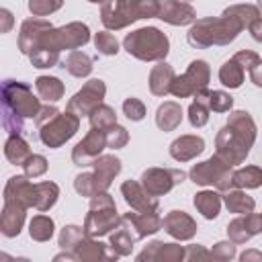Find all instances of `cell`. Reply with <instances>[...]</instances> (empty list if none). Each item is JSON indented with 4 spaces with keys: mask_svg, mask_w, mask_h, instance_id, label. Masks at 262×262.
Instances as JSON below:
<instances>
[{
    "mask_svg": "<svg viewBox=\"0 0 262 262\" xmlns=\"http://www.w3.org/2000/svg\"><path fill=\"white\" fill-rule=\"evenodd\" d=\"M256 141V123L248 111H233L215 137V156L231 168L246 162Z\"/></svg>",
    "mask_w": 262,
    "mask_h": 262,
    "instance_id": "6da1fadb",
    "label": "cell"
},
{
    "mask_svg": "<svg viewBox=\"0 0 262 262\" xmlns=\"http://www.w3.org/2000/svg\"><path fill=\"white\" fill-rule=\"evenodd\" d=\"M242 31V25L231 16H205L192 23L186 39L194 49H207L211 45H229Z\"/></svg>",
    "mask_w": 262,
    "mask_h": 262,
    "instance_id": "7a4b0ae2",
    "label": "cell"
},
{
    "mask_svg": "<svg viewBox=\"0 0 262 262\" xmlns=\"http://www.w3.org/2000/svg\"><path fill=\"white\" fill-rule=\"evenodd\" d=\"M158 0H104L100 20L108 31H119L141 18H156Z\"/></svg>",
    "mask_w": 262,
    "mask_h": 262,
    "instance_id": "3957f363",
    "label": "cell"
},
{
    "mask_svg": "<svg viewBox=\"0 0 262 262\" xmlns=\"http://www.w3.org/2000/svg\"><path fill=\"white\" fill-rule=\"evenodd\" d=\"M123 49L139 61H162L170 51V39L158 27H141L125 35Z\"/></svg>",
    "mask_w": 262,
    "mask_h": 262,
    "instance_id": "277c9868",
    "label": "cell"
},
{
    "mask_svg": "<svg viewBox=\"0 0 262 262\" xmlns=\"http://www.w3.org/2000/svg\"><path fill=\"white\" fill-rule=\"evenodd\" d=\"M119 223V215H117V205L115 199L106 192L100 190L94 196H90V209L86 213L84 219V233L88 237H102L106 233H111Z\"/></svg>",
    "mask_w": 262,
    "mask_h": 262,
    "instance_id": "5b68a950",
    "label": "cell"
},
{
    "mask_svg": "<svg viewBox=\"0 0 262 262\" xmlns=\"http://www.w3.org/2000/svg\"><path fill=\"white\" fill-rule=\"evenodd\" d=\"M0 102L20 119H35V115L41 108V102L37 96H33V90L25 82L16 80H6L0 86Z\"/></svg>",
    "mask_w": 262,
    "mask_h": 262,
    "instance_id": "8992f818",
    "label": "cell"
},
{
    "mask_svg": "<svg viewBox=\"0 0 262 262\" xmlns=\"http://www.w3.org/2000/svg\"><path fill=\"white\" fill-rule=\"evenodd\" d=\"M231 172L233 168L229 164L217 156H211L209 160L194 164L188 172V178L199 186H215L217 190L225 192L231 188Z\"/></svg>",
    "mask_w": 262,
    "mask_h": 262,
    "instance_id": "52a82bcc",
    "label": "cell"
},
{
    "mask_svg": "<svg viewBox=\"0 0 262 262\" xmlns=\"http://www.w3.org/2000/svg\"><path fill=\"white\" fill-rule=\"evenodd\" d=\"M78 129H80V117H76L70 111L57 113L49 121L39 125V139L43 145L55 149L61 147L68 139H72L78 133Z\"/></svg>",
    "mask_w": 262,
    "mask_h": 262,
    "instance_id": "ba28073f",
    "label": "cell"
},
{
    "mask_svg": "<svg viewBox=\"0 0 262 262\" xmlns=\"http://www.w3.org/2000/svg\"><path fill=\"white\" fill-rule=\"evenodd\" d=\"M209 78H211L209 63L205 59H194L188 63V68L182 76H174V80L170 84V94H174L176 98L194 96L196 92L207 88Z\"/></svg>",
    "mask_w": 262,
    "mask_h": 262,
    "instance_id": "9c48e42d",
    "label": "cell"
},
{
    "mask_svg": "<svg viewBox=\"0 0 262 262\" xmlns=\"http://www.w3.org/2000/svg\"><path fill=\"white\" fill-rule=\"evenodd\" d=\"M186 174L178 168H147L141 172V186L145 188L147 194L151 196H162L168 194L176 184L184 182Z\"/></svg>",
    "mask_w": 262,
    "mask_h": 262,
    "instance_id": "30bf717a",
    "label": "cell"
},
{
    "mask_svg": "<svg viewBox=\"0 0 262 262\" xmlns=\"http://www.w3.org/2000/svg\"><path fill=\"white\" fill-rule=\"evenodd\" d=\"M106 94V84L100 78L88 80L70 100H68V111L74 113L76 117H88L92 108H96Z\"/></svg>",
    "mask_w": 262,
    "mask_h": 262,
    "instance_id": "8fae6325",
    "label": "cell"
},
{
    "mask_svg": "<svg viewBox=\"0 0 262 262\" xmlns=\"http://www.w3.org/2000/svg\"><path fill=\"white\" fill-rule=\"evenodd\" d=\"M119 223L129 231L135 242L162 229V217L158 215V211H129L119 217Z\"/></svg>",
    "mask_w": 262,
    "mask_h": 262,
    "instance_id": "7c38bea8",
    "label": "cell"
},
{
    "mask_svg": "<svg viewBox=\"0 0 262 262\" xmlns=\"http://www.w3.org/2000/svg\"><path fill=\"white\" fill-rule=\"evenodd\" d=\"M106 147V139H104V131L90 127V131L86 133V137L82 141L76 143V147L72 149V162L80 168H86L92 164L94 158H98L102 154V149Z\"/></svg>",
    "mask_w": 262,
    "mask_h": 262,
    "instance_id": "4fadbf2b",
    "label": "cell"
},
{
    "mask_svg": "<svg viewBox=\"0 0 262 262\" xmlns=\"http://www.w3.org/2000/svg\"><path fill=\"white\" fill-rule=\"evenodd\" d=\"M156 18L172 25V27H184L192 25L196 20V10L182 0H158V14Z\"/></svg>",
    "mask_w": 262,
    "mask_h": 262,
    "instance_id": "5bb4252c",
    "label": "cell"
},
{
    "mask_svg": "<svg viewBox=\"0 0 262 262\" xmlns=\"http://www.w3.org/2000/svg\"><path fill=\"white\" fill-rule=\"evenodd\" d=\"M262 231V217L260 213H248V215H237L233 221L227 223V237L237 246L250 242L254 235Z\"/></svg>",
    "mask_w": 262,
    "mask_h": 262,
    "instance_id": "9a60e30c",
    "label": "cell"
},
{
    "mask_svg": "<svg viewBox=\"0 0 262 262\" xmlns=\"http://www.w3.org/2000/svg\"><path fill=\"white\" fill-rule=\"evenodd\" d=\"M162 227L170 237L178 242H188L196 233V221L186 211H170L162 219Z\"/></svg>",
    "mask_w": 262,
    "mask_h": 262,
    "instance_id": "2e32d148",
    "label": "cell"
},
{
    "mask_svg": "<svg viewBox=\"0 0 262 262\" xmlns=\"http://www.w3.org/2000/svg\"><path fill=\"white\" fill-rule=\"evenodd\" d=\"M72 254L80 262H98V260H117L119 258L113 250H108L106 244L98 242V237H88V235H84L72 248Z\"/></svg>",
    "mask_w": 262,
    "mask_h": 262,
    "instance_id": "e0dca14e",
    "label": "cell"
},
{
    "mask_svg": "<svg viewBox=\"0 0 262 262\" xmlns=\"http://www.w3.org/2000/svg\"><path fill=\"white\" fill-rule=\"evenodd\" d=\"M90 166L94 168L92 170V176L96 180L98 192L100 190H108V186L113 184L115 176H119V172H121V160L117 156H113V154H104V156L100 154L98 158L92 160Z\"/></svg>",
    "mask_w": 262,
    "mask_h": 262,
    "instance_id": "ac0fdd59",
    "label": "cell"
},
{
    "mask_svg": "<svg viewBox=\"0 0 262 262\" xmlns=\"http://www.w3.org/2000/svg\"><path fill=\"white\" fill-rule=\"evenodd\" d=\"M121 194L133 211H158V196L147 194L137 180H125L121 184Z\"/></svg>",
    "mask_w": 262,
    "mask_h": 262,
    "instance_id": "d6986e66",
    "label": "cell"
},
{
    "mask_svg": "<svg viewBox=\"0 0 262 262\" xmlns=\"http://www.w3.org/2000/svg\"><path fill=\"white\" fill-rule=\"evenodd\" d=\"M137 260H156V262H182L184 260V246L180 244H166V242H151L145 246L143 252L137 254Z\"/></svg>",
    "mask_w": 262,
    "mask_h": 262,
    "instance_id": "ffe728a7",
    "label": "cell"
},
{
    "mask_svg": "<svg viewBox=\"0 0 262 262\" xmlns=\"http://www.w3.org/2000/svg\"><path fill=\"white\" fill-rule=\"evenodd\" d=\"M33 186L29 182V176L18 174V176H10L6 186H4V203H16L25 209L33 207Z\"/></svg>",
    "mask_w": 262,
    "mask_h": 262,
    "instance_id": "44dd1931",
    "label": "cell"
},
{
    "mask_svg": "<svg viewBox=\"0 0 262 262\" xmlns=\"http://www.w3.org/2000/svg\"><path fill=\"white\" fill-rule=\"evenodd\" d=\"M205 149V139L201 135H180L170 143V156L176 162H190Z\"/></svg>",
    "mask_w": 262,
    "mask_h": 262,
    "instance_id": "7402d4cb",
    "label": "cell"
},
{
    "mask_svg": "<svg viewBox=\"0 0 262 262\" xmlns=\"http://www.w3.org/2000/svg\"><path fill=\"white\" fill-rule=\"evenodd\" d=\"M51 27H53V25H51L49 20L41 18V16H33V18L23 20L20 33H18V49H20V53L29 55L31 47L35 45V41H37L45 31H49Z\"/></svg>",
    "mask_w": 262,
    "mask_h": 262,
    "instance_id": "603a6c76",
    "label": "cell"
},
{
    "mask_svg": "<svg viewBox=\"0 0 262 262\" xmlns=\"http://www.w3.org/2000/svg\"><path fill=\"white\" fill-rule=\"evenodd\" d=\"M27 209L16 203H4L0 211V233L6 237H16L25 225Z\"/></svg>",
    "mask_w": 262,
    "mask_h": 262,
    "instance_id": "cb8c5ba5",
    "label": "cell"
},
{
    "mask_svg": "<svg viewBox=\"0 0 262 262\" xmlns=\"http://www.w3.org/2000/svg\"><path fill=\"white\" fill-rule=\"evenodd\" d=\"M174 68L166 63L164 59L158 61L149 72V92L154 96H166L170 94V84L174 80Z\"/></svg>",
    "mask_w": 262,
    "mask_h": 262,
    "instance_id": "d4e9b609",
    "label": "cell"
},
{
    "mask_svg": "<svg viewBox=\"0 0 262 262\" xmlns=\"http://www.w3.org/2000/svg\"><path fill=\"white\" fill-rule=\"evenodd\" d=\"M57 196H59V186L55 182H49V180L37 182L33 186V209L45 213L57 203Z\"/></svg>",
    "mask_w": 262,
    "mask_h": 262,
    "instance_id": "484cf974",
    "label": "cell"
},
{
    "mask_svg": "<svg viewBox=\"0 0 262 262\" xmlns=\"http://www.w3.org/2000/svg\"><path fill=\"white\" fill-rule=\"evenodd\" d=\"M182 123V106L174 100H166L156 111V125L162 131H174Z\"/></svg>",
    "mask_w": 262,
    "mask_h": 262,
    "instance_id": "4316f807",
    "label": "cell"
},
{
    "mask_svg": "<svg viewBox=\"0 0 262 262\" xmlns=\"http://www.w3.org/2000/svg\"><path fill=\"white\" fill-rule=\"evenodd\" d=\"M223 203H225L227 211L229 213H235V215H248V213H252L256 209V201L250 194H246V190H242V188H229V190H225Z\"/></svg>",
    "mask_w": 262,
    "mask_h": 262,
    "instance_id": "83f0119b",
    "label": "cell"
},
{
    "mask_svg": "<svg viewBox=\"0 0 262 262\" xmlns=\"http://www.w3.org/2000/svg\"><path fill=\"white\" fill-rule=\"evenodd\" d=\"M35 88H37L39 98L45 100V102H57L66 94L63 82L59 78H55V76H39L35 80Z\"/></svg>",
    "mask_w": 262,
    "mask_h": 262,
    "instance_id": "f1b7e54d",
    "label": "cell"
},
{
    "mask_svg": "<svg viewBox=\"0 0 262 262\" xmlns=\"http://www.w3.org/2000/svg\"><path fill=\"white\" fill-rule=\"evenodd\" d=\"M192 205L205 219H215L221 211V194L215 190H201L194 194Z\"/></svg>",
    "mask_w": 262,
    "mask_h": 262,
    "instance_id": "f546056e",
    "label": "cell"
},
{
    "mask_svg": "<svg viewBox=\"0 0 262 262\" xmlns=\"http://www.w3.org/2000/svg\"><path fill=\"white\" fill-rule=\"evenodd\" d=\"M4 156L12 166H23L25 160L31 156V147L18 133H10V137L4 143Z\"/></svg>",
    "mask_w": 262,
    "mask_h": 262,
    "instance_id": "4dcf8cb0",
    "label": "cell"
},
{
    "mask_svg": "<svg viewBox=\"0 0 262 262\" xmlns=\"http://www.w3.org/2000/svg\"><path fill=\"white\" fill-rule=\"evenodd\" d=\"M262 184V170L260 166H246L231 172V188H258Z\"/></svg>",
    "mask_w": 262,
    "mask_h": 262,
    "instance_id": "1f68e13d",
    "label": "cell"
},
{
    "mask_svg": "<svg viewBox=\"0 0 262 262\" xmlns=\"http://www.w3.org/2000/svg\"><path fill=\"white\" fill-rule=\"evenodd\" d=\"M63 68L68 70V74H72L74 78H86V76H90V72H92V59H90V55H86L84 51H78V49H74V51H70V55L63 59Z\"/></svg>",
    "mask_w": 262,
    "mask_h": 262,
    "instance_id": "d6a6232c",
    "label": "cell"
},
{
    "mask_svg": "<svg viewBox=\"0 0 262 262\" xmlns=\"http://www.w3.org/2000/svg\"><path fill=\"white\" fill-rule=\"evenodd\" d=\"M223 14L235 18L242 25V29H248L252 23H256L260 18V10L254 4H231L223 10Z\"/></svg>",
    "mask_w": 262,
    "mask_h": 262,
    "instance_id": "836d02e7",
    "label": "cell"
},
{
    "mask_svg": "<svg viewBox=\"0 0 262 262\" xmlns=\"http://www.w3.org/2000/svg\"><path fill=\"white\" fill-rule=\"evenodd\" d=\"M244 76H246V70L231 57L227 59L221 68H219V82L227 88H239L244 84Z\"/></svg>",
    "mask_w": 262,
    "mask_h": 262,
    "instance_id": "e575fe53",
    "label": "cell"
},
{
    "mask_svg": "<svg viewBox=\"0 0 262 262\" xmlns=\"http://www.w3.org/2000/svg\"><path fill=\"white\" fill-rule=\"evenodd\" d=\"M209 106H207V88L194 94V100L188 106V121L192 127H203L209 121Z\"/></svg>",
    "mask_w": 262,
    "mask_h": 262,
    "instance_id": "d590c367",
    "label": "cell"
},
{
    "mask_svg": "<svg viewBox=\"0 0 262 262\" xmlns=\"http://www.w3.org/2000/svg\"><path fill=\"white\" fill-rule=\"evenodd\" d=\"M233 59L244 68V70H248L250 72V76H252V82L256 84V86H262V78H260V68H262V59H260V55L256 53V51H250V49H242V51H237L235 55H233Z\"/></svg>",
    "mask_w": 262,
    "mask_h": 262,
    "instance_id": "8d00e7d4",
    "label": "cell"
},
{
    "mask_svg": "<svg viewBox=\"0 0 262 262\" xmlns=\"http://www.w3.org/2000/svg\"><path fill=\"white\" fill-rule=\"evenodd\" d=\"M53 229H55V223L47 215H35L29 223V235L35 242H49L53 235Z\"/></svg>",
    "mask_w": 262,
    "mask_h": 262,
    "instance_id": "74e56055",
    "label": "cell"
},
{
    "mask_svg": "<svg viewBox=\"0 0 262 262\" xmlns=\"http://www.w3.org/2000/svg\"><path fill=\"white\" fill-rule=\"evenodd\" d=\"M133 244H135V239L129 235V231H127L121 223H117L115 231L111 233V244H108V248H111L117 256H129V254L133 252Z\"/></svg>",
    "mask_w": 262,
    "mask_h": 262,
    "instance_id": "f35d334b",
    "label": "cell"
},
{
    "mask_svg": "<svg viewBox=\"0 0 262 262\" xmlns=\"http://www.w3.org/2000/svg\"><path fill=\"white\" fill-rule=\"evenodd\" d=\"M88 119H90V125L94 129H100V131H104L106 127H111V125L117 123L115 108L108 106V104H104V102H100L96 108H92V113L88 115Z\"/></svg>",
    "mask_w": 262,
    "mask_h": 262,
    "instance_id": "ab89813d",
    "label": "cell"
},
{
    "mask_svg": "<svg viewBox=\"0 0 262 262\" xmlns=\"http://www.w3.org/2000/svg\"><path fill=\"white\" fill-rule=\"evenodd\" d=\"M207 106L213 113H227L233 106V98L223 90H207Z\"/></svg>",
    "mask_w": 262,
    "mask_h": 262,
    "instance_id": "60d3db41",
    "label": "cell"
},
{
    "mask_svg": "<svg viewBox=\"0 0 262 262\" xmlns=\"http://www.w3.org/2000/svg\"><path fill=\"white\" fill-rule=\"evenodd\" d=\"M104 139H106V147L121 149V147H125L129 143V131L123 125L115 123V125H111V127L104 129Z\"/></svg>",
    "mask_w": 262,
    "mask_h": 262,
    "instance_id": "b9f144b4",
    "label": "cell"
},
{
    "mask_svg": "<svg viewBox=\"0 0 262 262\" xmlns=\"http://www.w3.org/2000/svg\"><path fill=\"white\" fill-rule=\"evenodd\" d=\"M94 47L102 55H117L119 53V41L113 33L108 31H98L94 33Z\"/></svg>",
    "mask_w": 262,
    "mask_h": 262,
    "instance_id": "7bdbcfd3",
    "label": "cell"
},
{
    "mask_svg": "<svg viewBox=\"0 0 262 262\" xmlns=\"http://www.w3.org/2000/svg\"><path fill=\"white\" fill-rule=\"evenodd\" d=\"M86 233H84V229L82 227H78V225H66L61 231H59V248L61 250H70L72 252V248L84 237Z\"/></svg>",
    "mask_w": 262,
    "mask_h": 262,
    "instance_id": "ee69618b",
    "label": "cell"
},
{
    "mask_svg": "<svg viewBox=\"0 0 262 262\" xmlns=\"http://www.w3.org/2000/svg\"><path fill=\"white\" fill-rule=\"evenodd\" d=\"M23 170H25V176L29 178H39L47 172V160L41 156V154H31L25 164H23Z\"/></svg>",
    "mask_w": 262,
    "mask_h": 262,
    "instance_id": "f6af8a7d",
    "label": "cell"
},
{
    "mask_svg": "<svg viewBox=\"0 0 262 262\" xmlns=\"http://www.w3.org/2000/svg\"><path fill=\"white\" fill-rule=\"evenodd\" d=\"M74 188H76L78 194L88 196V199L94 196V194L98 192V188H96V180H94L92 172H82V174H78V176L74 178Z\"/></svg>",
    "mask_w": 262,
    "mask_h": 262,
    "instance_id": "bcb514c9",
    "label": "cell"
},
{
    "mask_svg": "<svg viewBox=\"0 0 262 262\" xmlns=\"http://www.w3.org/2000/svg\"><path fill=\"white\" fill-rule=\"evenodd\" d=\"M63 0H29V10L33 16H47L55 10H59Z\"/></svg>",
    "mask_w": 262,
    "mask_h": 262,
    "instance_id": "7dc6e473",
    "label": "cell"
},
{
    "mask_svg": "<svg viewBox=\"0 0 262 262\" xmlns=\"http://www.w3.org/2000/svg\"><path fill=\"white\" fill-rule=\"evenodd\" d=\"M123 115L129 119V121H141L145 117V104L135 98V96H129L125 102H123Z\"/></svg>",
    "mask_w": 262,
    "mask_h": 262,
    "instance_id": "c3c4849f",
    "label": "cell"
},
{
    "mask_svg": "<svg viewBox=\"0 0 262 262\" xmlns=\"http://www.w3.org/2000/svg\"><path fill=\"white\" fill-rule=\"evenodd\" d=\"M209 254H211V258H213V260L227 262V260L235 258V244H233L231 239H227V242H217Z\"/></svg>",
    "mask_w": 262,
    "mask_h": 262,
    "instance_id": "681fc988",
    "label": "cell"
},
{
    "mask_svg": "<svg viewBox=\"0 0 262 262\" xmlns=\"http://www.w3.org/2000/svg\"><path fill=\"white\" fill-rule=\"evenodd\" d=\"M14 29V14L8 8H0V35L10 33Z\"/></svg>",
    "mask_w": 262,
    "mask_h": 262,
    "instance_id": "f907efd6",
    "label": "cell"
},
{
    "mask_svg": "<svg viewBox=\"0 0 262 262\" xmlns=\"http://www.w3.org/2000/svg\"><path fill=\"white\" fill-rule=\"evenodd\" d=\"M203 258H211V254L203 248V246H188L184 248V260H203Z\"/></svg>",
    "mask_w": 262,
    "mask_h": 262,
    "instance_id": "816d5d0a",
    "label": "cell"
},
{
    "mask_svg": "<svg viewBox=\"0 0 262 262\" xmlns=\"http://www.w3.org/2000/svg\"><path fill=\"white\" fill-rule=\"evenodd\" d=\"M248 29H250V33H252V37H254L256 41H260V39H262V35H260V31H262V18H258L256 23H252Z\"/></svg>",
    "mask_w": 262,
    "mask_h": 262,
    "instance_id": "f5cc1de1",
    "label": "cell"
},
{
    "mask_svg": "<svg viewBox=\"0 0 262 262\" xmlns=\"http://www.w3.org/2000/svg\"><path fill=\"white\" fill-rule=\"evenodd\" d=\"M260 258H262V254H260L258 250H248V252H244V254L239 256L242 262H250V260H256V262H258Z\"/></svg>",
    "mask_w": 262,
    "mask_h": 262,
    "instance_id": "db71d44e",
    "label": "cell"
},
{
    "mask_svg": "<svg viewBox=\"0 0 262 262\" xmlns=\"http://www.w3.org/2000/svg\"><path fill=\"white\" fill-rule=\"evenodd\" d=\"M53 260H76V256H74L70 250H63V252H61V254H57Z\"/></svg>",
    "mask_w": 262,
    "mask_h": 262,
    "instance_id": "11a10c76",
    "label": "cell"
},
{
    "mask_svg": "<svg viewBox=\"0 0 262 262\" xmlns=\"http://www.w3.org/2000/svg\"><path fill=\"white\" fill-rule=\"evenodd\" d=\"M0 260H12V256H8V254H0Z\"/></svg>",
    "mask_w": 262,
    "mask_h": 262,
    "instance_id": "9f6ffc18",
    "label": "cell"
},
{
    "mask_svg": "<svg viewBox=\"0 0 262 262\" xmlns=\"http://www.w3.org/2000/svg\"><path fill=\"white\" fill-rule=\"evenodd\" d=\"M88 2H92V4H102L104 0H88Z\"/></svg>",
    "mask_w": 262,
    "mask_h": 262,
    "instance_id": "6f0895ef",
    "label": "cell"
}]
</instances>
